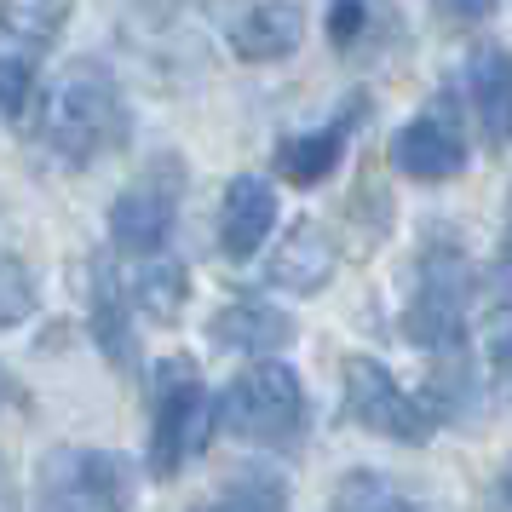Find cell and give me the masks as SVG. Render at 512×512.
I'll return each mask as SVG.
<instances>
[{
  "label": "cell",
  "mask_w": 512,
  "mask_h": 512,
  "mask_svg": "<svg viewBox=\"0 0 512 512\" xmlns=\"http://www.w3.org/2000/svg\"><path fill=\"white\" fill-rule=\"evenodd\" d=\"M35 311V277L24 259L0 254V328H18Z\"/></svg>",
  "instance_id": "ffe728a7"
},
{
  "label": "cell",
  "mask_w": 512,
  "mask_h": 512,
  "mask_svg": "<svg viewBox=\"0 0 512 512\" xmlns=\"http://www.w3.org/2000/svg\"><path fill=\"white\" fill-rule=\"evenodd\" d=\"M133 472L110 449H58L41 466V512H127Z\"/></svg>",
  "instance_id": "8992f818"
},
{
  "label": "cell",
  "mask_w": 512,
  "mask_h": 512,
  "mask_svg": "<svg viewBox=\"0 0 512 512\" xmlns=\"http://www.w3.org/2000/svg\"><path fill=\"white\" fill-rule=\"evenodd\" d=\"M29 93H35V75H29V64H24V58H6V52H0V121L18 116V110L29 104Z\"/></svg>",
  "instance_id": "603a6c76"
},
{
  "label": "cell",
  "mask_w": 512,
  "mask_h": 512,
  "mask_svg": "<svg viewBox=\"0 0 512 512\" xmlns=\"http://www.w3.org/2000/svg\"><path fill=\"white\" fill-rule=\"evenodd\" d=\"M0 403H24V386H18L6 369H0Z\"/></svg>",
  "instance_id": "d4e9b609"
},
{
  "label": "cell",
  "mask_w": 512,
  "mask_h": 512,
  "mask_svg": "<svg viewBox=\"0 0 512 512\" xmlns=\"http://www.w3.org/2000/svg\"><path fill=\"white\" fill-rule=\"evenodd\" d=\"M127 98L121 81L98 58H75L41 87V110H35V133L47 150H58L70 167H87L127 144Z\"/></svg>",
  "instance_id": "6da1fadb"
},
{
  "label": "cell",
  "mask_w": 512,
  "mask_h": 512,
  "mask_svg": "<svg viewBox=\"0 0 512 512\" xmlns=\"http://www.w3.org/2000/svg\"><path fill=\"white\" fill-rule=\"evenodd\" d=\"M202 512H288V489H282V478H271V472H242V478H231L225 495Z\"/></svg>",
  "instance_id": "d6986e66"
},
{
  "label": "cell",
  "mask_w": 512,
  "mask_h": 512,
  "mask_svg": "<svg viewBox=\"0 0 512 512\" xmlns=\"http://www.w3.org/2000/svg\"><path fill=\"white\" fill-rule=\"evenodd\" d=\"M501 259L512 265V190H507V236H501Z\"/></svg>",
  "instance_id": "4316f807"
},
{
  "label": "cell",
  "mask_w": 512,
  "mask_h": 512,
  "mask_svg": "<svg viewBox=\"0 0 512 512\" xmlns=\"http://www.w3.org/2000/svg\"><path fill=\"white\" fill-rule=\"evenodd\" d=\"M208 334H213V346L242 351V357H277L282 346H294V317H282L277 305L236 300L208 323Z\"/></svg>",
  "instance_id": "7c38bea8"
},
{
  "label": "cell",
  "mask_w": 512,
  "mask_h": 512,
  "mask_svg": "<svg viewBox=\"0 0 512 512\" xmlns=\"http://www.w3.org/2000/svg\"><path fill=\"white\" fill-rule=\"evenodd\" d=\"M369 24H374V6L369 0H334L328 6V41L340 52H351L363 35H369Z\"/></svg>",
  "instance_id": "44dd1931"
},
{
  "label": "cell",
  "mask_w": 512,
  "mask_h": 512,
  "mask_svg": "<svg viewBox=\"0 0 512 512\" xmlns=\"http://www.w3.org/2000/svg\"><path fill=\"white\" fill-rule=\"evenodd\" d=\"M484 357H489V374L512 386V311H495L484 323Z\"/></svg>",
  "instance_id": "7402d4cb"
},
{
  "label": "cell",
  "mask_w": 512,
  "mask_h": 512,
  "mask_svg": "<svg viewBox=\"0 0 512 512\" xmlns=\"http://www.w3.org/2000/svg\"><path fill=\"white\" fill-rule=\"evenodd\" d=\"M363 104H351L340 121H328V127H317V133H294V139L277 144V173L288 179V185H323L328 173L340 167V156H346V133H351V116H357Z\"/></svg>",
  "instance_id": "5bb4252c"
},
{
  "label": "cell",
  "mask_w": 512,
  "mask_h": 512,
  "mask_svg": "<svg viewBox=\"0 0 512 512\" xmlns=\"http://www.w3.org/2000/svg\"><path fill=\"white\" fill-rule=\"evenodd\" d=\"M219 426V403L202 386L190 357H167L156 369V426H150V478H179Z\"/></svg>",
  "instance_id": "3957f363"
},
{
  "label": "cell",
  "mask_w": 512,
  "mask_h": 512,
  "mask_svg": "<svg viewBox=\"0 0 512 512\" xmlns=\"http://www.w3.org/2000/svg\"><path fill=\"white\" fill-rule=\"evenodd\" d=\"M334 265H340L334 236H328L317 219H294L288 236H282V248L271 254V265H265V282L282 288V294H323L328 277H334Z\"/></svg>",
  "instance_id": "8fae6325"
},
{
  "label": "cell",
  "mask_w": 512,
  "mask_h": 512,
  "mask_svg": "<svg viewBox=\"0 0 512 512\" xmlns=\"http://www.w3.org/2000/svg\"><path fill=\"white\" fill-rule=\"evenodd\" d=\"M70 6L75 0H6L0 29L24 47H47V41H58V29L70 24Z\"/></svg>",
  "instance_id": "e0dca14e"
},
{
  "label": "cell",
  "mask_w": 512,
  "mask_h": 512,
  "mask_svg": "<svg viewBox=\"0 0 512 512\" xmlns=\"http://www.w3.org/2000/svg\"><path fill=\"white\" fill-rule=\"evenodd\" d=\"M277 225V190L271 179H259V173H236L231 185H225V202H219V248L225 259H254L265 248V236Z\"/></svg>",
  "instance_id": "30bf717a"
},
{
  "label": "cell",
  "mask_w": 512,
  "mask_h": 512,
  "mask_svg": "<svg viewBox=\"0 0 512 512\" xmlns=\"http://www.w3.org/2000/svg\"><path fill=\"white\" fill-rule=\"evenodd\" d=\"M219 426L259 449H288L305 438V386L288 363L259 357L219 397Z\"/></svg>",
  "instance_id": "7a4b0ae2"
},
{
  "label": "cell",
  "mask_w": 512,
  "mask_h": 512,
  "mask_svg": "<svg viewBox=\"0 0 512 512\" xmlns=\"http://www.w3.org/2000/svg\"><path fill=\"white\" fill-rule=\"evenodd\" d=\"M461 87H466V104H472V121H478L484 144L507 150L512 144V52L495 47V41H478L461 58Z\"/></svg>",
  "instance_id": "9c48e42d"
},
{
  "label": "cell",
  "mask_w": 512,
  "mask_h": 512,
  "mask_svg": "<svg viewBox=\"0 0 512 512\" xmlns=\"http://www.w3.org/2000/svg\"><path fill=\"white\" fill-rule=\"evenodd\" d=\"M432 6H438V12H443V18H449V24L472 29V24H489L501 0H432Z\"/></svg>",
  "instance_id": "cb8c5ba5"
},
{
  "label": "cell",
  "mask_w": 512,
  "mask_h": 512,
  "mask_svg": "<svg viewBox=\"0 0 512 512\" xmlns=\"http://www.w3.org/2000/svg\"><path fill=\"white\" fill-rule=\"evenodd\" d=\"M466 317H472V265L455 248H426L420 288L403 311V340L420 351H455L466 346Z\"/></svg>",
  "instance_id": "277c9868"
},
{
  "label": "cell",
  "mask_w": 512,
  "mask_h": 512,
  "mask_svg": "<svg viewBox=\"0 0 512 512\" xmlns=\"http://www.w3.org/2000/svg\"><path fill=\"white\" fill-rule=\"evenodd\" d=\"M501 501L512 507V461H507V472H501Z\"/></svg>",
  "instance_id": "83f0119b"
},
{
  "label": "cell",
  "mask_w": 512,
  "mask_h": 512,
  "mask_svg": "<svg viewBox=\"0 0 512 512\" xmlns=\"http://www.w3.org/2000/svg\"><path fill=\"white\" fill-rule=\"evenodd\" d=\"M127 300L139 305L150 323H179V311L190 300L185 265H144L139 277H133V288H127Z\"/></svg>",
  "instance_id": "2e32d148"
},
{
  "label": "cell",
  "mask_w": 512,
  "mask_h": 512,
  "mask_svg": "<svg viewBox=\"0 0 512 512\" xmlns=\"http://www.w3.org/2000/svg\"><path fill=\"white\" fill-rule=\"evenodd\" d=\"M0 512H18V495H12V472L0 466Z\"/></svg>",
  "instance_id": "484cf974"
},
{
  "label": "cell",
  "mask_w": 512,
  "mask_h": 512,
  "mask_svg": "<svg viewBox=\"0 0 512 512\" xmlns=\"http://www.w3.org/2000/svg\"><path fill=\"white\" fill-rule=\"evenodd\" d=\"M87 282H93V334H98V346L110 351L116 369H133L139 340H133V323H127V294L116 288V277H110L104 259H93V277Z\"/></svg>",
  "instance_id": "9a60e30c"
},
{
  "label": "cell",
  "mask_w": 512,
  "mask_h": 512,
  "mask_svg": "<svg viewBox=\"0 0 512 512\" xmlns=\"http://www.w3.org/2000/svg\"><path fill=\"white\" fill-rule=\"evenodd\" d=\"M328 512H420V507L392 484V478H380V472H351V478H340Z\"/></svg>",
  "instance_id": "ac0fdd59"
},
{
  "label": "cell",
  "mask_w": 512,
  "mask_h": 512,
  "mask_svg": "<svg viewBox=\"0 0 512 512\" xmlns=\"http://www.w3.org/2000/svg\"><path fill=\"white\" fill-rule=\"evenodd\" d=\"M392 167L403 179H420V185H449L461 179L466 167V139L449 110H420L415 121H403L392 139Z\"/></svg>",
  "instance_id": "ba28073f"
},
{
  "label": "cell",
  "mask_w": 512,
  "mask_h": 512,
  "mask_svg": "<svg viewBox=\"0 0 512 512\" xmlns=\"http://www.w3.org/2000/svg\"><path fill=\"white\" fill-rule=\"evenodd\" d=\"M179 190H185V167L162 156V162L144 173L133 190H121L116 208H110V242L121 254L150 259L173 236V213H179Z\"/></svg>",
  "instance_id": "52a82bcc"
},
{
  "label": "cell",
  "mask_w": 512,
  "mask_h": 512,
  "mask_svg": "<svg viewBox=\"0 0 512 512\" xmlns=\"http://www.w3.org/2000/svg\"><path fill=\"white\" fill-rule=\"evenodd\" d=\"M305 35V12L294 0H259L254 12L231 29V47L242 64H277L288 52L300 47Z\"/></svg>",
  "instance_id": "4fadbf2b"
},
{
  "label": "cell",
  "mask_w": 512,
  "mask_h": 512,
  "mask_svg": "<svg viewBox=\"0 0 512 512\" xmlns=\"http://www.w3.org/2000/svg\"><path fill=\"white\" fill-rule=\"evenodd\" d=\"M340 386H346V415L351 426H363L374 438H392V443H426L438 432V420L432 409L420 403L415 392H403L397 386V374L386 363H374V357H346V369H340Z\"/></svg>",
  "instance_id": "5b68a950"
}]
</instances>
